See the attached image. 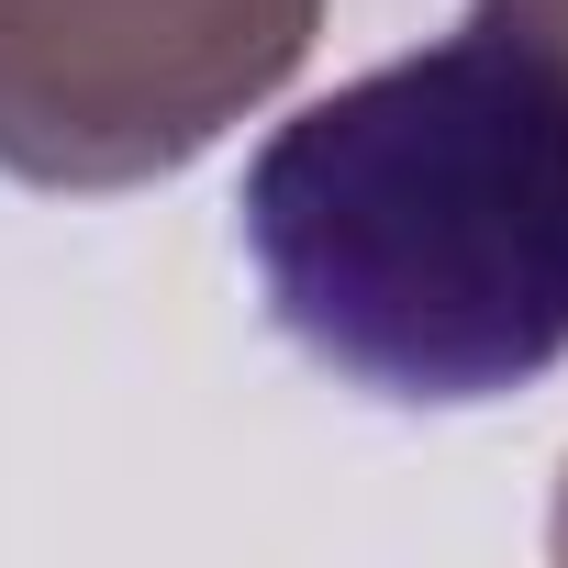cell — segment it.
<instances>
[{"instance_id": "obj_1", "label": "cell", "mask_w": 568, "mask_h": 568, "mask_svg": "<svg viewBox=\"0 0 568 568\" xmlns=\"http://www.w3.org/2000/svg\"><path fill=\"white\" fill-rule=\"evenodd\" d=\"M256 291L313 368L457 413L568 357V79L468 23L291 112L245 168Z\"/></svg>"}, {"instance_id": "obj_2", "label": "cell", "mask_w": 568, "mask_h": 568, "mask_svg": "<svg viewBox=\"0 0 568 568\" xmlns=\"http://www.w3.org/2000/svg\"><path fill=\"white\" fill-rule=\"evenodd\" d=\"M324 0H0V168L145 190L302 79Z\"/></svg>"}, {"instance_id": "obj_3", "label": "cell", "mask_w": 568, "mask_h": 568, "mask_svg": "<svg viewBox=\"0 0 568 568\" xmlns=\"http://www.w3.org/2000/svg\"><path fill=\"white\" fill-rule=\"evenodd\" d=\"M468 23H490V34H513V45H535L557 79H568V0H479Z\"/></svg>"}, {"instance_id": "obj_4", "label": "cell", "mask_w": 568, "mask_h": 568, "mask_svg": "<svg viewBox=\"0 0 568 568\" xmlns=\"http://www.w3.org/2000/svg\"><path fill=\"white\" fill-rule=\"evenodd\" d=\"M557 557H568V479H557Z\"/></svg>"}]
</instances>
